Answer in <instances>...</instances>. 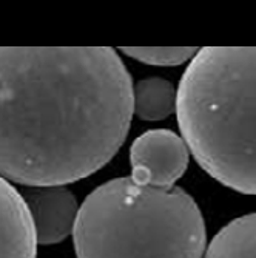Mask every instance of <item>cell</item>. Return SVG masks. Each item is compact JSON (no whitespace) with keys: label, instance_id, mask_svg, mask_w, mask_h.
Segmentation results:
<instances>
[{"label":"cell","instance_id":"obj_1","mask_svg":"<svg viewBox=\"0 0 256 258\" xmlns=\"http://www.w3.org/2000/svg\"><path fill=\"white\" fill-rule=\"evenodd\" d=\"M133 118V81L108 46H0V176L65 185L102 169Z\"/></svg>","mask_w":256,"mask_h":258},{"label":"cell","instance_id":"obj_2","mask_svg":"<svg viewBox=\"0 0 256 258\" xmlns=\"http://www.w3.org/2000/svg\"><path fill=\"white\" fill-rule=\"evenodd\" d=\"M176 118L202 170L256 195V46H205L181 78Z\"/></svg>","mask_w":256,"mask_h":258},{"label":"cell","instance_id":"obj_3","mask_svg":"<svg viewBox=\"0 0 256 258\" xmlns=\"http://www.w3.org/2000/svg\"><path fill=\"white\" fill-rule=\"evenodd\" d=\"M73 241L77 258H204L207 230L198 203L181 187L116 178L83 200Z\"/></svg>","mask_w":256,"mask_h":258},{"label":"cell","instance_id":"obj_4","mask_svg":"<svg viewBox=\"0 0 256 258\" xmlns=\"http://www.w3.org/2000/svg\"><path fill=\"white\" fill-rule=\"evenodd\" d=\"M190 162V150L181 135L168 128L148 130L130 149L131 179L145 187L173 189Z\"/></svg>","mask_w":256,"mask_h":258},{"label":"cell","instance_id":"obj_5","mask_svg":"<svg viewBox=\"0 0 256 258\" xmlns=\"http://www.w3.org/2000/svg\"><path fill=\"white\" fill-rule=\"evenodd\" d=\"M20 195L30 210L37 244H57L73 235L80 206L65 185L25 187Z\"/></svg>","mask_w":256,"mask_h":258},{"label":"cell","instance_id":"obj_6","mask_svg":"<svg viewBox=\"0 0 256 258\" xmlns=\"http://www.w3.org/2000/svg\"><path fill=\"white\" fill-rule=\"evenodd\" d=\"M37 240L20 190L0 176V258H36Z\"/></svg>","mask_w":256,"mask_h":258},{"label":"cell","instance_id":"obj_7","mask_svg":"<svg viewBox=\"0 0 256 258\" xmlns=\"http://www.w3.org/2000/svg\"><path fill=\"white\" fill-rule=\"evenodd\" d=\"M178 90L164 78H145L133 85V114L142 121H162L176 113Z\"/></svg>","mask_w":256,"mask_h":258},{"label":"cell","instance_id":"obj_8","mask_svg":"<svg viewBox=\"0 0 256 258\" xmlns=\"http://www.w3.org/2000/svg\"><path fill=\"white\" fill-rule=\"evenodd\" d=\"M204 258H256V214L225 224L207 244Z\"/></svg>","mask_w":256,"mask_h":258},{"label":"cell","instance_id":"obj_9","mask_svg":"<svg viewBox=\"0 0 256 258\" xmlns=\"http://www.w3.org/2000/svg\"><path fill=\"white\" fill-rule=\"evenodd\" d=\"M122 53H125L128 57H133L139 62H144L147 65H156V67H178L185 62L192 60L199 48H190V46H185V48H165V46H154V48H121Z\"/></svg>","mask_w":256,"mask_h":258}]
</instances>
